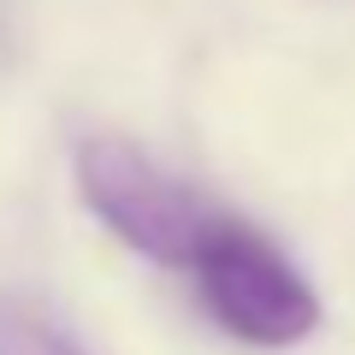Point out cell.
<instances>
[{
  "label": "cell",
  "mask_w": 355,
  "mask_h": 355,
  "mask_svg": "<svg viewBox=\"0 0 355 355\" xmlns=\"http://www.w3.org/2000/svg\"><path fill=\"white\" fill-rule=\"evenodd\" d=\"M190 279H196L207 320L225 338L249 343V349H296L326 320L314 284L302 279V266L237 214H219V225L207 231L202 254L190 266Z\"/></svg>",
  "instance_id": "1"
},
{
  "label": "cell",
  "mask_w": 355,
  "mask_h": 355,
  "mask_svg": "<svg viewBox=\"0 0 355 355\" xmlns=\"http://www.w3.org/2000/svg\"><path fill=\"white\" fill-rule=\"evenodd\" d=\"M71 178H77V202L101 219L125 249H137L142 261L190 272L207 231L219 225L214 202H202L172 172H160L125 137H83L71 154Z\"/></svg>",
  "instance_id": "2"
},
{
  "label": "cell",
  "mask_w": 355,
  "mask_h": 355,
  "mask_svg": "<svg viewBox=\"0 0 355 355\" xmlns=\"http://www.w3.org/2000/svg\"><path fill=\"white\" fill-rule=\"evenodd\" d=\"M0 355H89L71 331L60 326V314L36 302L24 291H0Z\"/></svg>",
  "instance_id": "3"
}]
</instances>
